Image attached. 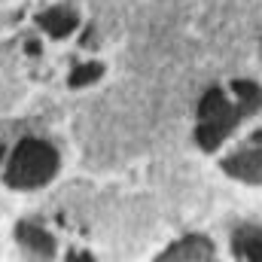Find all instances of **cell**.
Wrapping results in <instances>:
<instances>
[{
	"label": "cell",
	"instance_id": "6da1fadb",
	"mask_svg": "<svg viewBox=\"0 0 262 262\" xmlns=\"http://www.w3.org/2000/svg\"><path fill=\"white\" fill-rule=\"evenodd\" d=\"M58 168V156L55 149L46 143V140H37V137H28L15 146L12 152V162H9V183L12 186H21V189H31V186H40L46 183Z\"/></svg>",
	"mask_w": 262,
	"mask_h": 262
},
{
	"label": "cell",
	"instance_id": "7a4b0ae2",
	"mask_svg": "<svg viewBox=\"0 0 262 262\" xmlns=\"http://www.w3.org/2000/svg\"><path fill=\"white\" fill-rule=\"evenodd\" d=\"M201 128H198V143L204 146V149H216L223 140H226V134L235 128V122H238V107H232L226 98H223V92H210V95H204V101H201Z\"/></svg>",
	"mask_w": 262,
	"mask_h": 262
},
{
	"label": "cell",
	"instance_id": "3957f363",
	"mask_svg": "<svg viewBox=\"0 0 262 262\" xmlns=\"http://www.w3.org/2000/svg\"><path fill=\"white\" fill-rule=\"evenodd\" d=\"M232 250H235V256L262 262V229L259 226H241L232 235Z\"/></svg>",
	"mask_w": 262,
	"mask_h": 262
},
{
	"label": "cell",
	"instance_id": "277c9868",
	"mask_svg": "<svg viewBox=\"0 0 262 262\" xmlns=\"http://www.w3.org/2000/svg\"><path fill=\"white\" fill-rule=\"evenodd\" d=\"M210 256H213V244L204 241L201 235H192V238L174 244L162 259H210Z\"/></svg>",
	"mask_w": 262,
	"mask_h": 262
},
{
	"label": "cell",
	"instance_id": "5b68a950",
	"mask_svg": "<svg viewBox=\"0 0 262 262\" xmlns=\"http://www.w3.org/2000/svg\"><path fill=\"white\" fill-rule=\"evenodd\" d=\"M40 28L49 31L52 37H67L76 28V12L64 9V6H55V9H49V12L40 15Z\"/></svg>",
	"mask_w": 262,
	"mask_h": 262
},
{
	"label": "cell",
	"instance_id": "8992f818",
	"mask_svg": "<svg viewBox=\"0 0 262 262\" xmlns=\"http://www.w3.org/2000/svg\"><path fill=\"white\" fill-rule=\"evenodd\" d=\"M226 171L241 180H262V152H241L238 159H229Z\"/></svg>",
	"mask_w": 262,
	"mask_h": 262
},
{
	"label": "cell",
	"instance_id": "52a82bcc",
	"mask_svg": "<svg viewBox=\"0 0 262 262\" xmlns=\"http://www.w3.org/2000/svg\"><path fill=\"white\" fill-rule=\"evenodd\" d=\"M18 241H21L28 250H37V253H52V250H55V241H52L40 226H28V223H25V226L18 229Z\"/></svg>",
	"mask_w": 262,
	"mask_h": 262
},
{
	"label": "cell",
	"instance_id": "ba28073f",
	"mask_svg": "<svg viewBox=\"0 0 262 262\" xmlns=\"http://www.w3.org/2000/svg\"><path fill=\"white\" fill-rule=\"evenodd\" d=\"M101 73H104L101 64H82V67H76V70L70 73V82H73V85H85V82H95Z\"/></svg>",
	"mask_w": 262,
	"mask_h": 262
}]
</instances>
